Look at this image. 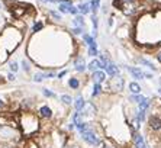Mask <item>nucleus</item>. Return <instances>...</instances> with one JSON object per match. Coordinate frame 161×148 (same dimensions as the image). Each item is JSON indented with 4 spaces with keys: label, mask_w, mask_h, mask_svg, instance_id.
Listing matches in <instances>:
<instances>
[{
    "label": "nucleus",
    "mask_w": 161,
    "mask_h": 148,
    "mask_svg": "<svg viewBox=\"0 0 161 148\" xmlns=\"http://www.w3.org/2000/svg\"><path fill=\"white\" fill-rule=\"evenodd\" d=\"M20 41H22V34L15 26H7L0 35V45L6 49L7 54L13 52L16 47L20 44Z\"/></svg>",
    "instance_id": "obj_1"
},
{
    "label": "nucleus",
    "mask_w": 161,
    "mask_h": 148,
    "mask_svg": "<svg viewBox=\"0 0 161 148\" xmlns=\"http://www.w3.org/2000/svg\"><path fill=\"white\" fill-rule=\"evenodd\" d=\"M19 125L22 129V134L28 136V135L35 134L38 128H39V121L32 112H22L19 115Z\"/></svg>",
    "instance_id": "obj_2"
},
{
    "label": "nucleus",
    "mask_w": 161,
    "mask_h": 148,
    "mask_svg": "<svg viewBox=\"0 0 161 148\" xmlns=\"http://www.w3.org/2000/svg\"><path fill=\"white\" fill-rule=\"evenodd\" d=\"M81 136H83V140L86 142H89L90 145H97V147L100 145V138L96 135V132H94L90 126H87L86 129L81 131Z\"/></svg>",
    "instance_id": "obj_3"
},
{
    "label": "nucleus",
    "mask_w": 161,
    "mask_h": 148,
    "mask_svg": "<svg viewBox=\"0 0 161 148\" xmlns=\"http://www.w3.org/2000/svg\"><path fill=\"white\" fill-rule=\"evenodd\" d=\"M123 84H125V80L119 76H115V77H112V81H110V89H113L115 92H119L123 89Z\"/></svg>",
    "instance_id": "obj_4"
},
{
    "label": "nucleus",
    "mask_w": 161,
    "mask_h": 148,
    "mask_svg": "<svg viewBox=\"0 0 161 148\" xmlns=\"http://www.w3.org/2000/svg\"><path fill=\"white\" fill-rule=\"evenodd\" d=\"M28 9H29V6H26V5H15V6H10V10H12V13L15 15V18L22 16Z\"/></svg>",
    "instance_id": "obj_5"
},
{
    "label": "nucleus",
    "mask_w": 161,
    "mask_h": 148,
    "mask_svg": "<svg viewBox=\"0 0 161 148\" xmlns=\"http://www.w3.org/2000/svg\"><path fill=\"white\" fill-rule=\"evenodd\" d=\"M148 123H149V128L153 129V131H155V132L161 131V118H158V116H155L154 115V116L149 118Z\"/></svg>",
    "instance_id": "obj_6"
},
{
    "label": "nucleus",
    "mask_w": 161,
    "mask_h": 148,
    "mask_svg": "<svg viewBox=\"0 0 161 148\" xmlns=\"http://www.w3.org/2000/svg\"><path fill=\"white\" fill-rule=\"evenodd\" d=\"M74 68H75L77 73H83L86 70V62H84L83 57H75L74 58Z\"/></svg>",
    "instance_id": "obj_7"
},
{
    "label": "nucleus",
    "mask_w": 161,
    "mask_h": 148,
    "mask_svg": "<svg viewBox=\"0 0 161 148\" xmlns=\"http://www.w3.org/2000/svg\"><path fill=\"white\" fill-rule=\"evenodd\" d=\"M105 70L106 73L110 76V77H115V76H119V68L116 67V64H113L112 61H109L106 66H105Z\"/></svg>",
    "instance_id": "obj_8"
},
{
    "label": "nucleus",
    "mask_w": 161,
    "mask_h": 148,
    "mask_svg": "<svg viewBox=\"0 0 161 148\" xmlns=\"http://www.w3.org/2000/svg\"><path fill=\"white\" fill-rule=\"evenodd\" d=\"M92 79H93L94 83H103V81L106 80V73L105 71H102V70H96L93 71V76H92Z\"/></svg>",
    "instance_id": "obj_9"
},
{
    "label": "nucleus",
    "mask_w": 161,
    "mask_h": 148,
    "mask_svg": "<svg viewBox=\"0 0 161 148\" xmlns=\"http://www.w3.org/2000/svg\"><path fill=\"white\" fill-rule=\"evenodd\" d=\"M89 70L90 71H96V70H105V64L100 60H93L89 64Z\"/></svg>",
    "instance_id": "obj_10"
},
{
    "label": "nucleus",
    "mask_w": 161,
    "mask_h": 148,
    "mask_svg": "<svg viewBox=\"0 0 161 148\" xmlns=\"http://www.w3.org/2000/svg\"><path fill=\"white\" fill-rule=\"evenodd\" d=\"M134 142H135V148H147L145 142H144V138L138 132H134Z\"/></svg>",
    "instance_id": "obj_11"
},
{
    "label": "nucleus",
    "mask_w": 161,
    "mask_h": 148,
    "mask_svg": "<svg viewBox=\"0 0 161 148\" xmlns=\"http://www.w3.org/2000/svg\"><path fill=\"white\" fill-rule=\"evenodd\" d=\"M77 9H79V13H80V15H87V13H90V12H92L90 2H84V3L79 5V6H77Z\"/></svg>",
    "instance_id": "obj_12"
},
{
    "label": "nucleus",
    "mask_w": 161,
    "mask_h": 148,
    "mask_svg": "<svg viewBox=\"0 0 161 148\" xmlns=\"http://www.w3.org/2000/svg\"><path fill=\"white\" fill-rule=\"evenodd\" d=\"M128 70H129V73L132 74V77L134 79H136V80H142L145 76H144V73H142L139 68H136V67H128Z\"/></svg>",
    "instance_id": "obj_13"
},
{
    "label": "nucleus",
    "mask_w": 161,
    "mask_h": 148,
    "mask_svg": "<svg viewBox=\"0 0 161 148\" xmlns=\"http://www.w3.org/2000/svg\"><path fill=\"white\" fill-rule=\"evenodd\" d=\"M39 116H42V118H51V116H52V110L48 108V106H41Z\"/></svg>",
    "instance_id": "obj_14"
},
{
    "label": "nucleus",
    "mask_w": 161,
    "mask_h": 148,
    "mask_svg": "<svg viewBox=\"0 0 161 148\" xmlns=\"http://www.w3.org/2000/svg\"><path fill=\"white\" fill-rule=\"evenodd\" d=\"M74 106H75V110H81V109L86 106V102L81 96H77V99L74 100Z\"/></svg>",
    "instance_id": "obj_15"
},
{
    "label": "nucleus",
    "mask_w": 161,
    "mask_h": 148,
    "mask_svg": "<svg viewBox=\"0 0 161 148\" xmlns=\"http://www.w3.org/2000/svg\"><path fill=\"white\" fill-rule=\"evenodd\" d=\"M83 39H84V42L87 44L89 47H92V45H97V44H96V41H94V38L92 36V35H89V34L83 35Z\"/></svg>",
    "instance_id": "obj_16"
},
{
    "label": "nucleus",
    "mask_w": 161,
    "mask_h": 148,
    "mask_svg": "<svg viewBox=\"0 0 161 148\" xmlns=\"http://www.w3.org/2000/svg\"><path fill=\"white\" fill-rule=\"evenodd\" d=\"M138 105H139V110H145V112H147V109L149 108V105H151V103H149V99L144 97V99H142Z\"/></svg>",
    "instance_id": "obj_17"
},
{
    "label": "nucleus",
    "mask_w": 161,
    "mask_h": 148,
    "mask_svg": "<svg viewBox=\"0 0 161 148\" xmlns=\"http://www.w3.org/2000/svg\"><path fill=\"white\" fill-rule=\"evenodd\" d=\"M73 22H74V25H75V26H79V28L84 26V19H83V16H81V15H79V16L75 15V18H74Z\"/></svg>",
    "instance_id": "obj_18"
},
{
    "label": "nucleus",
    "mask_w": 161,
    "mask_h": 148,
    "mask_svg": "<svg viewBox=\"0 0 161 148\" xmlns=\"http://www.w3.org/2000/svg\"><path fill=\"white\" fill-rule=\"evenodd\" d=\"M129 90H131L134 94H138L139 92H141V86H139L138 83H135V81H134V83H131V84H129Z\"/></svg>",
    "instance_id": "obj_19"
},
{
    "label": "nucleus",
    "mask_w": 161,
    "mask_h": 148,
    "mask_svg": "<svg viewBox=\"0 0 161 148\" xmlns=\"http://www.w3.org/2000/svg\"><path fill=\"white\" fill-rule=\"evenodd\" d=\"M90 7H92V12L96 13L100 7V0H90Z\"/></svg>",
    "instance_id": "obj_20"
},
{
    "label": "nucleus",
    "mask_w": 161,
    "mask_h": 148,
    "mask_svg": "<svg viewBox=\"0 0 161 148\" xmlns=\"http://www.w3.org/2000/svg\"><path fill=\"white\" fill-rule=\"evenodd\" d=\"M68 86L71 89H74V90H77L80 87V81H79V79H70L68 80Z\"/></svg>",
    "instance_id": "obj_21"
},
{
    "label": "nucleus",
    "mask_w": 161,
    "mask_h": 148,
    "mask_svg": "<svg viewBox=\"0 0 161 148\" xmlns=\"http://www.w3.org/2000/svg\"><path fill=\"white\" fill-rule=\"evenodd\" d=\"M102 84L100 83H94V89H93V97H97L99 94L102 93Z\"/></svg>",
    "instance_id": "obj_22"
},
{
    "label": "nucleus",
    "mask_w": 161,
    "mask_h": 148,
    "mask_svg": "<svg viewBox=\"0 0 161 148\" xmlns=\"http://www.w3.org/2000/svg\"><path fill=\"white\" fill-rule=\"evenodd\" d=\"M138 61H139V62H141V64H144V66H147L148 68H151V70H155L154 64H153V62H151V61L145 60V58H138Z\"/></svg>",
    "instance_id": "obj_23"
},
{
    "label": "nucleus",
    "mask_w": 161,
    "mask_h": 148,
    "mask_svg": "<svg viewBox=\"0 0 161 148\" xmlns=\"http://www.w3.org/2000/svg\"><path fill=\"white\" fill-rule=\"evenodd\" d=\"M44 26H45V25H44L42 22H36V23L34 25V28H32V32H34V34H36V32L42 31V29H44Z\"/></svg>",
    "instance_id": "obj_24"
},
{
    "label": "nucleus",
    "mask_w": 161,
    "mask_h": 148,
    "mask_svg": "<svg viewBox=\"0 0 161 148\" xmlns=\"http://www.w3.org/2000/svg\"><path fill=\"white\" fill-rule=\"evenodd\" d=\"M44 79H47V76H45V73H38L34 76V81H36V83H39V81H42Z\"/></svg>",
    "instance_id": "obj_25"
},
{
    "label": "nucleus",
    "mask_w": 161,
    "mask_h": 148,
    "mask_svg": "<svg viewBox=\"0 0 161 148\" xmlns=\"http://www.w3.org/2000/svg\"><path fill=\"white\" fill-rule=\"evenodd\" d=\"M61 102L65 103V105H70V103L73 102V99H71V96H68V94H62V96H61Z\"/></svg>",
    "instance_id": "obj_26"
},
{
    "label": "nucleus",
    "mask_w": 161,
    "mask_h": 148,
    "mask_svg": "<svg viewBox=\"0 0 161 148\" xmlns=\"http://www.w3.org/2000/svg\"><path fill=\"white\" fill-rule=\"evenodd\" d=\"M99 52H97V45H92V47H89V55H92V57H94V55H97Z\"/></svg>",
    "instance_id": "obj_27"
},
{
    "label": "nucleus",
    "mask_w": 161,
    "mask_h": 148,
    "mask_svg": "<svg viewBox=\"0 0 161 148\" xmlns=\"http://www.w3.org/2000/svg\"><path fill=\"white\" fill-rule=\"evenodd\" d=\"M9 68H10V71H12V73H16V71H18V70H19V66H18V62H10V64H9Z\"/></svg>",
    "instance_id": "obj_28"
},
{
    "label": "nucleus",
    "mask_w": 161,
    "mask_h": 148,
    "mask_svg": "<svg viewBox=\"0 0 161 148\" xmlns=\"http://www.w3.org/2000/svg\"><path fill=\"white\" fill-rule=\"evenodd\" d=\"M142 99H144V96H141L139 93H138V94H134V96H131V100H132V102H136V103H139Z\"/></svg>",
    "instance_id": "obj_29"
},
{
    "label": "nucleus",
    "mask_w": 161,
    "mask_h": 148,
    "mask_svg": "<svg viewBox=\"0 0 161 148\" xmlns=\"http://www.w3.org/2000/svg\"><path fill=\"white\" fill-rule=\"evenodd\" d=\"M42 93L45 94L47 97H55V93L51 92V90H48V89H42Z\"/></svg>",
    "instance_id": "obj_30"
},
{
    "label": "nucleus",
    "mask_w": 161,
    "mask_h": 148,
    "mask_svg": "<svg viewBox=\"0 0 161 148\" xmlns=\"http://www.w3.org/2000/svg\"><path fill=\"white\" fill-rule=\"evenodd\" d=\"M22 66H23V70H25L26 73H29V71H31V66H29V62H28L26 60H23V62H22Z\"/></svg>",
    "instance_id": "obj_31"
},
{
    "label": "nucleus",
    "mask_w": 161,
    "mask_h": 148,
    "mask_svg": "<svg viewBox=\"0 0 161 148\" xmlns=\"http://www.w3.org/2000/svg\"><path fill=\"white\" fill-rule=\"evenodd\" d=\"M49 15L52 16V19H55V20H61V15H60V13H57V12L51 10V12H49Z\"/></svg>",
    "instance_id": "obj_32"
},
{
    "label": "nucleus",
    "mask_w": 161,
    "mask_h": 148,
    "mask_svg": "<svg viewBox=\"0 0 161 148\" xmlns=\"http://www.w3.org/2000/svg\"><path fill=\"white\" fill-rule=\"evenodd\" d=\"M71 32H73L74 35H81V32H83V28H79V26H75L71 29Z\"/></svg>",
    "instance_id": "obj_33"
},
{
    "label": "nucleus",
    "mask_w": 161,
    "mask_h": 148,
    "mask_svg": "<svg viewBox=\"0 0 161 148\" xmlns=\"http://www.w3.org/2000/svg\"><path fill=\"white\" fill-rule=\"evenodd\" d=\"M70 13H71V15H77V13H79V9H77L75 6H73V7H71V10H70Z\"/></svg>",
    "instance_id": "obj_34"
},
{
    "label": "nucleus",
    "mask_w": 161,
    "mask_h": 148,
    "mask_svg": "<svg viewBox=\"0 0 161 148\" xmlns=\"http://www.w3.org/2000/svg\"><path fill=\"white\" fill-rule=\"evenodd\" d=\"M7 80H9V81H15V76H13V73L7 74Z\"/></svg>",
    "instance_id": "obj_35"
},
{
    "label": "nucleus",
    "mask_w": 161,
    "mask_h": 148,
    "mask_svg": "<svg viewBox=\"0 0 161 148\" xmlns=\"http://www.w3.org/2000/svg\"><path fill=\"white\" fill-rule=\"evenodd\" d=\"M122 2H123L125 5H134V3L136 2V0H122Z\"/></svg>",
    "instance_id": "obj_36"
},
{
    "label": "nucleus",
    "mask_w": 161,
    "mask_h": 148,
    "mask_svg": "<svg viewBox=\"0 0 161 148\" xmlns=\"http://www.w3.org/2000/svg\"><path fill=\"white\" fill-rule=\"evenodd\" d=\"M155 57H157V60H158V61L161 62V49H160V51H157V54H155Z\"/></svg>",
    "instance_id": "obj_37"
},
{
    "label": "nucleus",
    "mask_w": 161,
    "mask_h": 148,
    "mask_svg": "<svg viewBox=\"0 0 161 148\" xmlns=\"http://www.w3.org/2000/svg\"><path fill=\"white\" fill-rule=\"evenodd\" d=\"M65 74H67V70H65V71H61V73H60V76H58V77H64Z\"/></svg>",
    "instance_id": "obj_38"
},
{
    "label": "nucleus",
    "mask_w": 161,
    "mask_h": 148,
    "mask_svg": "<svg viewBox=\"0 0 161 148\" xmlns=\"http://www.w3.org/2000/svg\"><path fill=\"white\" fill-rule=\"evenodd\" d=\"M3 108H5V102L0 99V109H3Z\"/></svg>",
    "instance_id": "obj_39"
},
{
    "label": "nucleus",
    "mask_w": 161,
    "mask_h": 148,
    "mask_svg": "<svg viewBox=\"0 0 161 148\" xmlns=\"http://www.w3.org/2000/svg\"><path fill=\"white\" fill-rule=\"evenodd\" d=\"M3 83H5V79H3V77L0 76V84H3Z\"/></svg>",
    "instance_id": "obj_40"
},
{
    "label": "nucleus",
    "mask_w": 161,
    "mask_h": 148,
    "mask_svg": "<svg viewBox=\"0 0 161 148\" xmlns=\"http://www.w3.org/2000/svg\"><path fill=\"white\" fill-rule=\"evenodd\" d=\"M47 2H49V3H57V2H60V0H47Z\"/></svg>",
    "instance_id": "obj_41"
},
{
    "label": "nucleus",
    "mask_w": 161,
    "mask_h": 148,
    "mask_svg": "<svg viewBox=\"0 0 161 148\" xmlns=\"http://www.w3.org/2000/svg\"><path fill=\"white\" fill-rule=\"evenodd\" d=\"M158 92H160V93H161V89H160V90H158Z\"/></svg>",
    "instance_id": "obj_42"
},
{
    "label": "nucleus",
    "mask_w": 161,
    "mask_h": 148,
    "mask_svg": "<svg viewBox=\"0 0 161 148\" xmlns=\"http://www.w3.org/2000/svg\"><path fill=\"white\" fill-rule=\"evenodd\" d=\"M86 2H90V0H86Z\"/></svg>",
    "instance_id": "obj_43"
}]
</instances>
